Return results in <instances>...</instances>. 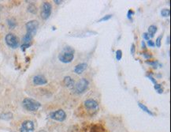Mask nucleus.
Returning <instances> with one entry per match:
<instances>
[{"label":"nucleus","instance_id":"obj_1","mask_svg":"<svg viewBox=\"0 0 171 132\" xmlns=\"http://www.w3.org/2000/svg\"><path fill=\"white\" fill-rule=\"evenodd\" d=\"M74 50L70 46L64 47L59 55V59L63 63H70L74 59Z\"/></svg>","mask_w":171,"mask_h":132},{"label":"nucleus","instance_id":"obj_2","mask_svg":"<svg viewBox=\"0 0 171 132\" xmlns=\"http://www.w3.org/2000/svg\"><path fill=\"white\" fill-rule=\"evenodd\" d=\"M22 105L26 110L29 112H36L41 107L40 102L32 98H25L22 101Z\"/></svg>","mask_w":171,"mask_h":132},{"label":"nucleus","instance_id":"obj_3","mask_svg":"<svg viewBox=\"0 0 171 132\" xmlns=\"http://www.w3.org/2000/svg\"><path fill=\"white\" fill-rule=\"evenodd\" d=\"M89 85V82L87 80L86 78H81L79 82H78L77 84L74 85V91L78 94H81L83 93H85Z\"/></svg>","mask_w":171,"mask_h":132},{"label":"nucleus","instance_id":"obj_4","mask_svg":"<svg viewBox=\"0 0 171 132\" xmlns=\"http://www.w3.org/2000/svg\"><path fill=\"white\" fill-rule=\"evenodd\" d=\"M5 40L7 44L11 48H17L19 47V40L16 35H14V33H8L6 37Z\"/></svg>","mask_w":171,"mask_h":132},{"label":"nucleus","instance_id":"obj_5","mask_svg":"<svg viewBox=\"0 0 171 132\" xmlns=\"http://www.w3.org/2000/svg\"><path fill=\"white\" fill-rule=\"evenodd\" d=\"M52 11V6L51 4L48 2H44L43 3L42 7H41V13L40 16L43 20H47L51 16Z\"/></svg>","mask_w":171,"mask_h":132},{"label":"nucleus","instance_id":"obj_6","mask_svg":"<svg viewBox=\"0 0 171 132\" xmlns=\"http://www.w3.org/2000/svg\"><path fill=\"white\" fill-rule=\"evenodd\" d=\"M25 27L26 30H27L26 33L34 36L37 32L38 28H39V22L36 20H32V21H29L26 23Z\"/></svg>","mask_w":171,"mask_h":132},{"label":"nucleus","instance_id":"obj_7","mask_svg":"<svg viewBox=\"0 0 171 132\" xmlns=\"http://www.w3.org/2000/svg\"><path fill=\"white\" fill-rule=\"evenodd\" d=\"M50 117L54 120L59 121V122H63L66 119V114L62 109H59V110L53 112L50 114Z\"/></svg>","mask_w":171,"mask_h":132},{"label":"nucleus","instance_id":"obj_8","mask_svg":"<svg viewBox=\"0 0 171 132\" xmlns=\"http://www.w3.org/2000/svg\"><path fill=\"white\" fill-rule=\"evenodd\" d=\"M35 129L34 123L32 120L24 121L20 128L21 132H33Z\"/></svg>","mask_w":171,"mask_h":132},{"label":"nucleus","instance_id":"obj_9","mask_svg":"<svg viewBox=\"0 0 171 132\" xmlns=\"http://www.w3.org/2000/svg\"><path fill=\"white\" fill-rule=\"evenodd\" d=\"M85 107L89 111H96L98 109V102L93 99L86 100L85 101Z\"/></svg>","mask_w":171,"mask_h":132},{"label":"nucleus","instance_id":"obj_10","mask_svg":"<svg viewBox=\"0 0 171 132\" xmlns=\"http://www.w3.org/2000/svg\"><path fill=\"white\" fill-rule=\"evenodd\" d=\"M33 82L35 85H43L47 83V78L43 75H36L33 78Z\"/></svg>","mask_w":171,"mask_h":132},{"label":"nucleus","instance_id":"obj_11","mask_svg":"<svg viewBox=\"0 0 171 132\" xmlns=\"http://www.w3.org/2000/svg\"><path fill=\"white\" fill-rule=\"evenodd\" d=\"M86 69H87V63H80L78 64V65H77V66L74 67L73 71H74L76 74H81Z\"/></svg>","mask_w":171,"mask_h":132},{"label":"nucleus","instance_id":"obj_12","mask_svg":"<svg viewBox=\"0 0 171 132\" xmlns=\"http://www.w3.org/2000/svg\"><path fill=\"white\" fill-rule=\"evenodd\" d=\"M63 83L64 85H66L67 88H72L74 86V85H75L73 79L71 78V77H70V76H66V77L64 78Z\"/></svg>","mask_w":171,"mask_h":132},{"label":"nucleus","instance_id":"obj_13","mask_svg":"<svg viewBox=\"0 0 171 132\" xmlns=\"http://www.w3.org/2000/svg\"><path fill=\"white\" fill-rule=\"evenodd\" d=\"M90 132H107V131L101 124H96L91 127Z\"/></svg>","mask_w":171,"mask_h":132},{"label":"nucleus","instance_id":"obj_14","mask_svg":"<svg viewBox=\"0 0 171 132\" xmlns=\"http://www.w3.org/2000/svg\"><path fill=\"white\" fill-rule=\"evenodd\" d=\"M157 32V27L155 26H149V28L148 29V34L149 35V36L151 37H153L155 34Z\"/></svg>","mask_w":171,"mask_h":132},{"label":"nucleus","instance_id":"obj_15","mask_svg":"<svg viewBox=\"0 0 171 132\" xmlns=\"http://www.w3.org/2000/svg\"><path fill=\"white\" fill-rule=\"evenodd\" d=\"M138 106L141 108L142 110H143V112H145L146 113H148V115H150V116H154V113H153L151 111L150 109H148V107L146 106V105H144L143 104H142V103H138Z\"/></svg>","mask_w":171,"mask_h":132},{"label":"nucleus","instance_id":"obj_16","mask_svg":"<svg viewBox=\"0 0 171 132\" xmlns=\"http://www.w3.org/2000/svg\"><path fill=\"white\" fill-rule=\"evenodd\" d=\"M0 118L2 120H9L13 118V114L10 112H7V113H3L0 115Z\"/></svg>","mask_w":171,"mask_h":132},{"label":"nucleus","instance_id":"obj_17","mask_svg":"<svg viewBox=\"0 0 171 132\" xmlns=\"http://www.w3.org/2000/svg\"><path fill=\"white\" fill-rule=\"evenodd\" d=\"M7 24H8V26H9L10 28H15L17 26V22L14 21V19H8L7 20Z\"/></svg>","mask_w":171,"mask_h":132},{"label":"nucleus","instance_id":"obj_18","mask_svg":"<svg viewBox=\"0 0 171 132\" xmlns=\"http://www.w3.org/2000/svg\"><path fill=\"white\" fill-rule=\"evenodd\" d=\"M28 11L32 13V14H36L37 12V9H36V7L34 4H30L29 7H28Z\"/></svg>","mask_w":171,"mask_h":132},{"label":"nucleus","instance_id":"obj_19","mask_svg":"<svg viewBox=\"0 0 171 132\" xmlns=\"http://www.w3.org/2000/svg\"><path fill=\"white\" fill-rule=\"evenodd\" d=\"M161 15L162 17H169L170 15V9H162L161 10Z\"/></svg>","mask_w":171,"mask_h":132},{"label":"nucleus","instance_id":"obj_20","mask_svg":"<svg viewBox=\"0 0 171 132\" xmlns=\"http://www.w3.org/2000/svg\"><path fill=\"white\" fill-rule=\"evenodd\" d=\"M146 63L153 66V67H155V68H157V66H160L159 62L156 61V60H155V61H154V60H153V61H146Z\"/></svg>","mask_w":171,"mask_h":132},{"label":"nucleus","instance_id":"obj_21","mask_svg":"<svg viewBox=\"0 0 171 132\" xmlns=\"http://www.w3.org/2000/svg\"><path fill=\"white\" fill-rule=\"evenodd\" d=\"M111 17H112V15L111 14H107V15H105L104 17H103L102 18H100L99 20V22H101V21H108L109 19L111 18Z\"/></svg>","mask_w":171,"mask_h":132},{"label":"nucleus","instance_id":"obj_22","mask_svg":"<svg viewBox=\"0 0 171 132\" xmlns=\"http://www.w3.org/2000/svg\"><path fill=\"white\" fill-rule=\"evenodd\" d=\"M122 58V52L121 50H117L116 52V59L117 60H121Z\"/></svg>","mask_w":171,"mask_h":132},{"label":"nucleus","instance_id":"obj_23","mask_svg":"<svg viewBox=\"0 0 171 132\" xmlns=\"http://www.w3.org/2000/svg\"><path fill=\"white\" fill-rule=\"evenodd\" d=\"M162 36L161 35V36H159L157 39H156V42H155V44L158 47H161V40H162Z\"/></svg>","mask_w":171,"mask_h":132},{"label":"nucleus","instance_id":"obj_24","mask_svg":"<svg viewBox=\"0 0 171 132\" xmlns=\"http://www.w3.org/2000/svg\"><path fill=\"white\" fill-rule=\"evenodd\" d=\"M147 78H148V79H150V80L151 81V82L154 84V85L157 84V81H156V79H155L153 76L150 75V74H148V75H147Z\"/></svg>","mask_w":171,"mask_h":132},{"label":"nucleus","instance_id":"obj_25","mask_svg":"<svg viewBox=\"0 0 171 132\" xmlns=\"http://www.w3.org/2000/svg\"><path fill=\"white\" fill-rule=\"evenodd\" d=\"M31 46V44H22V45H21V50L23 51V52H25L27 48H28V47H30Z\"/></svg>","mask_w":171,"mask_h":132},{"label":"nucleus","instance_id":"obj_26","mask_svg":"<svg viewBox=\"0 0 171 132\" xmlns=\"http://www.w3.org/2000/svg\"><path fill=\"white\" fill-rule=\"evenodd\" d=\"M143 57L147 59H150L151 57H152V55H151L149 52H143Z\"/></svg>","mask_w":171,"mask_h":132},{"label":"nucleus","instance_id":"obj_27","mask_svg":"<svg viewBox=\"0 0 171 132\" xmlns=\"http://www.w3.org/2000/svg\"><path fill=\"white\" fill-rule=\"evenodd\" d=\"M134 14V11H133L132 9H129V11H128V18L132 20V16Z\"/></svg>","mask_w":171,"mask_h":132},{"label":"nucleus","instance_id":"obj_28","mask_svg":"<svg viewBox=\"0 0 171 132\" xmlns=\"http://www.w3.org/2000/svg\"><path fill=\"white\" fill-rule=\"evenodd\" d=\"M148 47H152L155 46V42H154L153 40H148Z\"/></svg>","mask_w":171,"mask_h":132},{"label":"nucleus","instance_id":"obj_29","mask_svg":"<svg viewBox=\"0 0 171 132\" xmlns=\"http://www.w3.org/2000/svg\"><path fill=\"white\" fill-rule=\"evenodd\" d=\"M130 52H131L132 55L135 54V52H136V47H135V44H133L131 46V49H130Z\"/></svg>","mask_w":171,"mask_h":132},{"label":"nucleus","instance_id":"obj_30","mask_svg":"<svg viewBox=\"0 0 171 132\" xmlns=\"http://www.w3.org/2000/svg\"><path fill=\"white\" fill-rule=\"evenodd\" d=\"M143 39H144V40H150V36H149V35L148 34V33H143Z\"/></svg>","mask_w":171,"mask_h":132},{"label":"nucleus","instance_id":"obj_31","mask_svg":"<svg viewBox=\"0 0 171 132\" xmlns=\"http://www.w3.org/2000/svg\"><path fill=\"white\" fill-rule=\"evenodd\" d=\"M154 88H155V90H159V89H161V88H162V85H161V84H158L157 83L156 85H154Z\"/></svg>","mask_w":171,"mask_h":132},{"label":"nucleus","instance_id":"obj_32","mask_svg":"<svg viewBox=\"0 0 171 132\" xmlns=\"http://www.w3.org/2000/svg\"><path fill=\"white\" fill-rule=\"evenodd\" d=\"M141 46H142V48L143 49H146V44H145V42L143 41V40H142V42H141Z\"/></svg>","mask_w":171,"mask_h":132},{"label":"nucleus","instance_id":"obj_33","mask_svg":"<svg viewBox=\"0 0 171 132\" xmlns=\"http://www.w3.org/2000/svg\"><path fill=\"white\" fill-rule=\"evenodd\" d=\"M157 93H163V89L161 88V89H159V90H158Z\"/></svg>","mask_w":171,"mask_h":132},{"label":"nucleus","instance_id":"obj_34","mask_svg":"<svg viewBox=\"0 0 171 132\" xmlns=\"http://www.w3.org/2000/svg\"><path fill=\"white\" fill-rule=\"evenodd\" d=\"M56 4H61L62 2V1H59V0H54V1Z\"/></svg>","mask_w":171,"mask_h":132},{"label":"nucleus","instance_id":"obj_35","mask_svg":"<svg viewBox=\"0 0 171 132\" xmlns=\"http://www.w3.org/2000/svg\"><path fill=\"white\" fill-rule=\"evenodd\" d=\"M170 36H167V44H170Z\"/></svg>","mask_w":171,"mask_h":132},{"label":"nucleus","instance_id":"obj_36","mask_svg":"<svg viewBox=\"0 0 171 132\" xmlns=\"http://www.w3.org/2000/svg\"><path fill=\"white\" fill-rule=\"evenodd\" d=\"M37 132H46L45 131H43V130H42V131H37Z\"/></svg>","mask_w":171,"mask_h":132}]
</instances>
